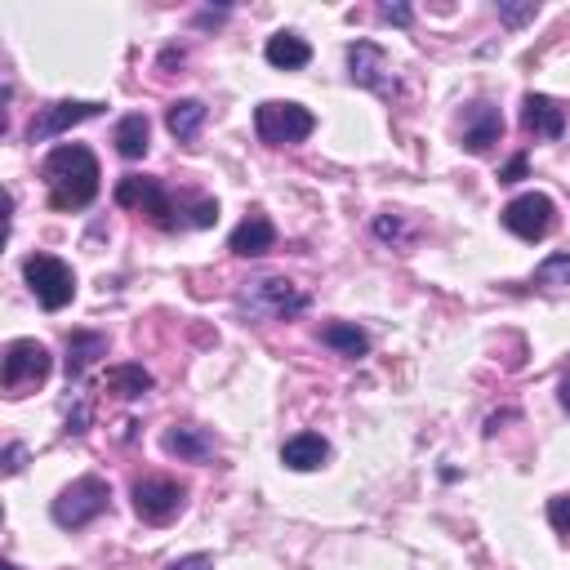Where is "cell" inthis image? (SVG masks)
Masks as SVG:
<instances>
[{"instance_id":"obj_1","label":"cell","mask_w":570,"mask_h":570,"mask_svg":"<svg viewBox=\"0 0 570 570\" xmlns=\"http://www.w3.org/2000/svg\"><path fill=\"white\" fill-rule=\"evenodd\" d=\"M40 178H45V191H49V205L53 209H85L94 196H98V160L89 147L80 142H62L45 156L40 165Z\"/></svg>"},{"instance_id":"obj_2","label":"cell","mask_w":570,"mask_h":570,"mask_svg":"<svg viewBox=\"0 0 570 570\" xmlns=\"http://www.w3.org/2000/svg\"><path fill=\"white\" fill-rule=\"evenodd\" d=\"M236 312L245 321H289L307 312V294L285 276H258V281H245V289L236 294Z\"/></svg>"},{"instance_id":"obj_3","label":"cell","mask_w":570,"mask_h":570,"mask_svg":"<svg viewBox=\"0 0 570 570\" xmlns=\"http://www.w3.org/2000/svg\"><path fill=\"white\" fill-rule=\"evenodd\" d=\"M316 129V116L303 102H285V98H267L254 107V134L267 147H294Z\"/></svg>"},{"instance_id":"obj_4","label":"cell","mask_w":570,"mask_h":570,"mask_svg":"<svg viewBox=\"0 0 570 570\" xmlns=\"http://www.w3.org/2000/svg\"><path fill=\"white\" fill-rule=\"evenodd\" d=\"M49 347L40 338H13L0 356V387L9 396H27L31 387H40L49 379Z\"/></svg>"},{"instance_id":"obj_5","label":"cell","mask_w":570,"mask_h":570,"mask_svg":"<svg viewBox=\"0 0 570 570\" xmlns=\"http://www.w3.org/2000/svg\"><path fill=\"white\" fill-rule=\"evenodd\" d=\"M107 508H111V485H107L102 476L85 472V476H76L71 485L58 490V499H53V521L67 525V530H80V525H89L94 517H102Z\"/></svg>"},{"instance_id":"obj_6","label":"cell","mask_w":570,"mask_h":570,"mask_svg":"<svg viewBox=\"0 0 570 570\" xmlns=\"http://www.w3.org/2000/svg\"><path fill=\"white\" fill-rule=\"evenodd\" d=\"M22 276H27L31 294L40 298L45 312H62L76 298V272L53 254H27L22 258Z\"/></svg>"},{"instance_id":"obj_7","label":"cell","mask_w":570,"mask_h":570,"mask_svg":"<svg viewBox=\"0 0 570 570\" xmlns=\"http://www.w3.org/2000/svg\"><path fill=\"white\" fill-rule=\"evenodd\" d=\"M116 205H125V209H138V214H147L156 227H165V232H174V227H183L174 214H178V205H174V196L156 183V178H142V174H125L120 183H116Z\"/></svg>"},{"instance_id":"obj_8","label":"cell","mask_w":570,"mask_h":570,"mask_svg":"<svg viewBox=\"0 0 570 570\" xmlns=\"http://www.w3.org/2000/svg\"><path fill=\"white\" fill-rule=\"evenodd\" d=\"M129 494H134V512L142 521H151V525L174 521L183 512V503H187V485L174 481V476H138Z\"/></svg>"},{"instance_id":"obj_9","label":"cell","mask_w":570,"mask_h":570,"mask_svg":"<svg viewBox=\"0 0 570 570\" xmlns=\"http://www.w3.org/2000/svg\"><path fill=\"white\" fill-rule=\"evenodd\" d=\"M503 227L512 232V236H521V240H543L548 232H552V223H557V205L543 196V191H521V196H512L508 205H503Z\"/></svg>"},{"instance_id":"obj_10","label":"cell","mask_w":570,"mask_h":570,"mask_svg":"<svg viewBox=\"0 0 570 570\" xmlns=\"http://www.w3.org/2000/svg\"><path fill=\"white\" fill-rule=\"evenodd\" d=\"M347 76H352V85L374 89V94H392V89H396L392 62H387V53H383L374 40H356V45H347Z\"/></svg>"},{"instance_id":"obj_11","label":"cell","mask_w":570,"mask_h":570,"mask_svg":"<svg viewBox=\"0 0 570 570\" xmlns=\"http://www.w3.org/2000/svg\"><path fill=\"white\" fill-rule=\"evenodd\" d=\"M98 111H102V102H71V98H62V102H49V107H40V111L31 116V125H27V138H31V142H49V138L67 134L71 125H80V120H94Z\"/></svg>"},{"instance_id":"obj_12","label":"cell","mask_w":570,"mask_h":570,"mask_svg":"<svg viewBox=\"0 0 570 570\" xmlns=\"http://www.w3.org/2000/svg\"><path fill=\"white\" fill-rule=\"evenodd\" d=\"M503 138V116L494 102H472L463 107V147L472 156H485L494 142Z\"/></svg>"},{"instance_id":"obj_13","label":"cell","mask_w":570,"mask_h":570,"mask_svg":"<svg viewBox=\"0 0 570 570\" xmlns=\"http://www.w3.org/2000/svg\"><path fill=\"white\" fill-rule=\"evenodd\" d=\"M521 125L534 138H561L566 134V102H557L548 94H525L521 98Z\"/></svg>"},{"instance_id":"obj_14","label":"cell","mask_w":570,"mask_h":570,"mask_svg":"<svg viewBox=\"0 0 570 570\" xmlns=\"http://www.w3.org/2000/svg\"><path fill=\"white\" fill-rule=\"evenodd\" d=\"M272 245H276V227H272L267 214H249V218L236 223L232 236H227V249H232L236 258H263Z\"/></svg>"},{"instance_id":"obj_15","label":"cell","mask_w":570,"mask_h":570,"mask_svg":"<svg viewBox=\"0 0 570 570\" xmlns=\"http://www.w3.org/2000/svg\"><path fill=\"white\" fill-rule=\"evenodd\" d=\"M160 445H165L169 454H178L183 463H205V459H214V436H209L205 428H187V423H174V428H165Z\"/></svg>"},{"instance_id":"obj_16","label":"cell","mask_w":570,"mask_h":570,"mask_svg":"<svg viewBox=\"0 0 570 570\" xmlns=\"http://www.w3.org/2000/svg\"><path fill=\"white\" fill-rule=\"evenodd\" d=\"M325 459H330V441H325L321 432H298V436H289V441L281 445V463L294 468V472H312V468H321Z\"/></svg>"},{"instance_id":"obj_17","label":"cell","mask_w":570,"mask_h":570,"mask_svg":"<svg viewBox=\"0 0 570 570\" xmlns=\"http://www.w3.org/2000/svg\"><path fill=\"white\" fill-rule=\"evenodd\" d=\"M263 58H267L276 71H298V67L312 62V45H307L303 36H294V31H276V36H267Z\"/></svg>"},{"instance_id":"obj_18","label":"cell","mask_w":570,"mask_h":570,"mask_svg":"<svg viewBox=\"0 0 570 570\" xmlns=\"http://www.w3.org/2000/svg\"><path fill=\"white\" fill-rule=\"evenodd\" d=\"M205 116H209V107H205L200 98H178V102H169V111H165V129H169L178 142H191V138L200 134Z\"/></svg>"},{"instance_id":"obj_19","label":"cell","mask_w":570,"mask_h":570,"mask_svg":"<svg viewBox=\"0 0 570 570\" xmlns=\"http://www.w3.org/2000/svg\"><path fill=\"white\" fill-rule=\"evenodd\" d=\"M147 138H151V120H147L142 111H129V116H120V120H116L111 142H116V151H120L125 160L147 156Z\"/></svg>"},{"instance_id":"obj_20","label":"cell","mask_w":570,"mask_h":570,"mask_svg":"<svg viewBox=\"0 0 570 570\" xmlns=\"http://www.w3.org/2000/svg\"><path fill=\"white\" fill-rule=\"evenodd\" d=\"M98 356H107V334L76 330V334L67 338V379H80Z\"/></svg>"},{"instance_id":"obj_21","label":"cell","mask_w":570,"mask_h":570,"mask_svg":"<svg viewBox=\"0 0 570 570\" xmlns=\"http://www.w3.org/2000/svg\"><path fill=\"white\" fill-rule=\"evenodd\" d=\"M321 343L334 347L338 356H365V352H370V334H365L361 325H352V321H330V325H321Z\"/></svg>"},{"instance_id":"obj_22","label":"cell","mask_w":570,"mask_h":570,"mask_svg":"<svg viewBox=\"0 0 570 570\" xmlns=\"http://www.w3.org/2000/svg\"><path fill=\"white\" fill-rule=\"evenodd\" d=\"M107 392H116V396H125V401L147 396V392H151V374H147L142 365H134V361L111 365V370H107Z\"/></svg>"},{"instance_id":"obj_23","label":"cell","mask_w":570,"mask_h":570,"mask_svg":"<svg viewBox=\"0 0 570 570\" xmlns=\"http://www.w3.org/2000/svg\"><path fill=\"white\" fill-rule=\"evenodd\" d=\"M534 285H548V289H557V285H570V249H557V254H548V258L534 267Z\"/></svg>"},{"instance_id":"obj_24","label":"cell","mask_w":570,"mask_h":570,"mask_svg":"<svg viewBox=\"0 0 570 570\" xmlns=\"http://www.w3.org/2000/svg\"><path fill=\"white\" fill-rule=\"evenodd\" d=\"M548 521H552V530L570 534V494H552L548 499Z\"/></svg>"},{"instance_id":"obj_25","label":"cell","mask_w":570,"mask_h":570,"mask_svg":"<svg viewBox=\"0 0 570 570\" xmlns=\"http://www.w3.org/2000/svg\"><path fill=\"white\" fill-rule=\"evenodd\" d=\"M187 214H191V227H209V223L218 218V200H209V196H196V200L187 205Z\"/></svg>"},{"instance_id":"obj_26","label":"cell","mask_w":570,"mask_h":570,"mask_svg":"<svg viewBox=\"0 0 570 570\" xmlns=\"http://www.w3.org/2000/svg\"><path fill=\"white\" fill-rule=\"evenodd\" d=\"M534 13H539L534 0H530V4H503V0H499V18H503L508 27H521V22H530Z\"/></svg>"},{"instance_id":"obj_27","label":"cell","mask_w":570,"mask_h":570,"mask_svg":"<svg viewBox=\"0 0 570 570\" xmlns=\"http://www.w3.org/2000/svg\"><path fill=\"white\" fill-rule=\"evenodd\" d=\"M165 570H214V557H209V552H187V557L169 561Z\"/></svg>"},{"instance_id":"obj_28","label":"cell","mask_w":570,"mask_h":570,"mask_svg":"<svg viewBox=\"0 0 570 570\" xmlns=\"http://www.w3.org/2000/svg\"><path fill=\"white\" fill-rule=\"evenodd\" d=\"M521 174H525V156H512L508 169H499V183H517Z\"/></svg>"},{"instance_id":"obj_29","label":"cell","mask_w":570,"mask_h":570,"mask_svg":"<svg viewBox=\"0 0 570 570\" xmlns=\"http://www.w3.org/2000/svg\"><path fill=\"white\" fill-rule=\"evenodd\" d=\"M22 468V445H4V472L13 476Z\"/></svg>"},{"instance_id":"obj_30","label":"cell","mask_w":570,"mask_h":570,"mask_svg":"<svg viewBox=\"0 0 570 570\" xmlns=\"http://www.w3.org/2000/svg\"><path fill=\"white\" fill-rule=\"evenodd\" d=\"M383 18H387V22H401V27H405V22H410V9H405V4H383Z\"/></svg>"},{"instance_id":"obj_31","label":"cell","mask_w":570,"mask_h":570,"mask_svg":"<svg viewBox=\"0 0 570 570\" xmlns=\"http://www.w3.org/2000/svg\"><path fill=\"white\" fill-rule=\"evenodd\" d=\"M374 232H379V236H401V223H396V218H379Z\"/></svg>"},{"instance_id":"obj_32","label":"cell","mask_w":570,"mask_h":570,"mask_svg":"<svg viewBox=\"0 0 570 570\" xmlns=\"http://www.w3.org/2000/svg\"><path fill=\"white\" fill-rule=\"evenodd\" d=\"M557 401H561V410H566V414H570V374H566V379H561V387H557Z\"/></svg>"},{"instance_id":"obj_33","label":"cell","mask_w":570,"mask_h":570,"mask_svg":"<svg viewBox=\"0 0 570 570\" xmlns=\"http://www.w3.org/2000/svg\"><path fill=\"white\" fill-rule=\"evenodd\" d=\"M4 570H18V566H13V561H4Z\"/></svg>"}]
</instances>
